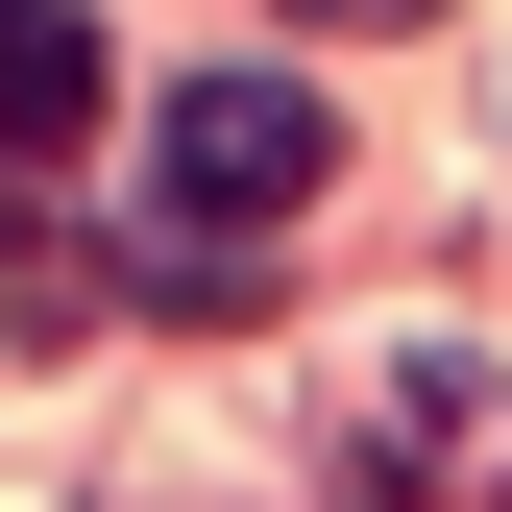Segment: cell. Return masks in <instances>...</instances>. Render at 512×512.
Listing matches in <instances>:
<instances>
[{
    "mask_svg": "<svg viewBox=\"0 0 512 512\" xmlns=\"http://www.w3.org/2000/svg\"><path fill=\"white\" fill-rule=\"evenodd\" d=\"M317 171H342V122H317L293 74H171V98H147V196H171V244H293Z\"/></svg>",
    "mask_w": 512,
    "mask_h": 512,
    "instance_id": "obj_1",
    "label": "cell"
},
{
    "mask_svg": "<svg viewBox=\"0 0 512 512\" xmlns=\"http://www.w3.org/2000/svg\"><path fill=\"white\" fill-rule=\"evenodd\" d=\"M98 122V0H0V171H49Z\"/></svg>",
    "mask_w": 512,
    "mask_h": 512,
    "instance_id": "obj_2",
    "label": "cell"
},
{
    "mask_svg": "<svg viewBox=\"0 0 512 512\" xmlns=\"http://www.w3.org/2000/svg\"><path fill=\"white\" fill-rule=\"evenodd\" d=\"M293 25H439V0H293Z\"/></svg>",
    "mask_w": 512,
    "mask_h": 512,
    "instance_id": "obj_3",
    "label": "cell"
}]
</instances>
